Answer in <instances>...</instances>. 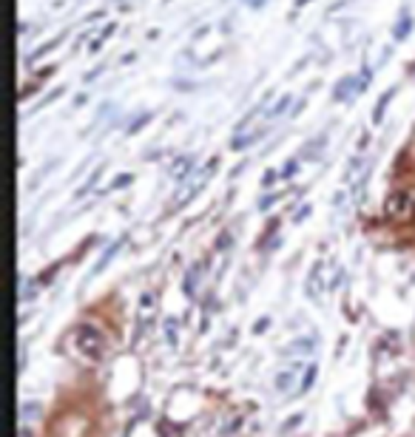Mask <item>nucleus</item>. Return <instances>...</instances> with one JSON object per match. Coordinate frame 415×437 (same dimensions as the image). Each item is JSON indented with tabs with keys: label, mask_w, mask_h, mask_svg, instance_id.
I'll return each instance as SVG.
<instances>
[{
	"label": "nucleus",
	"mask_w": 415,
	"mask_h": 437,
	"mask_svg": "<svg viewBox=\"0 0 415 437\" xmlns=\"http://www.w3.org/2000/svg\"><path fill=\"white\" fill-rule=\"evenodd\" d=\"M148 120H151V114H142V117H140V122H134V125H131L128 131H131V134H134V131H140V125H145Z\"/></svg>",
	"instance_id": "obj_14"
},
{
	"label": "nucleus",
	"mask_w": 415,
	"mask_h": 437,
	"mask_svg": "<svg viewBox=\"0 0 415 437\" xmlns=\"http://www.w3.org/2000/svg\"><path fill=\"white\" fill-rule=\"evenodd\" d=\"M390 97H392V91H390V94H384V97L378 100V105H375V114H373V120H375V122H381V117H384V105L390 103Z\"/></svg>",
	"instance_id": "obj_6"
},
{
	"label": "nucleus",
	"mask_w": 415,
	"mask_h": 437,
	"mask_svg": "<svg viewBox=\"0 0 415 437\" xmlns=\"http://www.w3.org/2000/svg\"><path fill=\"white\" fill-rule=\"evenodd\" d=\"M293 170H296V159H290V162L285 165V173H282V176H293Z\"/></svg>",
	"instance_id": "obj_15"
},
{
	"label": "nucleus",
	"mask_w": 415,
	"mask_h": 437,
	"mask_svg": "<svg viewBox=\"0 0 415 437\" xmlns=\"http://www.w3.org/2000/svg\"><path fill=\"white\" fill-rule=\"evenodd\" d=\"M288 103H290V97H282V100H279V105H276V108H273L271 114H273V117H279V114H282V111L288 108Z\"/></svg>",
	"instance_id": "obj_12"
},
{
	"label": "nucleus",
	"mask_w": 415,
	"mask_h": 437,
	"mask_svg": "<svg viewBox=\"0 0 415 437\" xmlns=\"http://www.w3.org/2000/svg\"><path fill=\"white\" fill-rule=\"evenodd\" d=\"M188 165H191V159H179V162H176V168H174V179H185V176H188V173H185V170H188Z\"/></svg>",
	"instance_id": "obj_8"
},
{
	"label": "nucleus",
	"mask_w": 415,
	"mask_h": 437,
	"mask_svg": "<svg viewBox=\"0 0 415 437\" xmlns=\"http://www.w3.org/2000/svg\"><path fill=\"white\" fill-rule=\"evenodd\" d=\"M74 344L89 361H100L103 352H106V341L94 327H77L74 330Z\"/></svg>",
	"instance_id": "obj_1"
},
{
	"label": "nucleus",
	"mask_w": 415,
	"mask_h": 437,
	"mask_svg": "<svg viewBox=\"0 0 415 437\" xmlns=\"http://www.w3.org/2000/svg\"><path fill=\"white\" fill-rule=\"evenodd\" d=\"M273 179H276V170H268V173H265V179H262V182H265V185H271V182H273Z\"/></svg>",
	"instance_id": "obj_16"
},
{
	"label": "nucleus",
	"mask_w": 415,
	"mask_h": 437,
	"mask_svg": "<svg viewBox=\"0 0 415 437\" xmlns=\"http://www.w3.org/2000/svg\"><path fill=\"white\" fill-rule=\"evenodd\" d=\"M313 378H316V366H307V372H305V380H302V392H307V389L313 386Z\"/></svg>",
	"instance_id": "obj_9"
},
{
	"label": "nucleus",
	"mask_w": 415,
	"mask_h": 437,
	"mask_svg": "<svg viewBox=\"0 0 415 437\" xmlns=\"http://www.w3.org/2000/svg\"><path fill=\"white\" fill-rule=\"evenodd\" d=\"M165 338H168V344H176V321L174 318L165 321Z\"/></svg>",
	"instance_id": "obj_7"
},
{
	"label": "nucleus",
	"mask_w": 415,
	"mask_h": 437,
	"mask_svg": "<svg viewBox=\"0 0 415 437\" xmlns=\"http://www.w3.org/2000/svg\"><path fill=\"white\" fill-rule=\"evenodd\" d=\"M415 210V193L412 190H395L387 202H384V213L390 218H395V222H401V218H409Z\"/></svg>",
	"instance_id": "obj_2"
},
{
	"label": "nucleus",
	"mask_w": 415,
	"mask_h": 437,
	"mask_svg": "<svg viewBox=\"0 0 415 437\" xmlns=\"http://www.w3.org/2000/svg\"><path fill=\"white\" fill-rule=\"evenodd\" d=\"M296 378H299V369H282L276 378H273V389L276 392H290L296 386Z\"/></svg>",
	"instance_id": "obj_3"
},
{
	"label": "nucleus",
	"mask_w": 415,
	"mask_h": 437,
	"mask_svg": "<svg viewBox=\"0 0 415 437\" xmlns=\"http://www.w3.org/2000/svg\"><path fill=\"white\" fill-rule=\"evenodd\" d=\"M117 250H120V245H111V247H108V250H106V256H103V259H100V262H97V267H94V276H97V273H103V270H106V264H108V262H111V256H114V253H117Z\"/></svg>",
	"instance_id": "obj_5"
},
{
	"label": "nucleus",
	"mask_w": 415,
	"mask_h": 437,
	"mask_svg": "<svg viewBox=\"0 0 415 437\" xmlns=\"http://www.w3.org/2000/svg\"><path fill=\"white\" fill-rule=\"evenodd\" d=\"M38 409H40L38 403H29V406H23V409H21V420H23V423H29V417H32V414H38Z\"/></svg>",
	"instance_id": "obj_10"
},
{
	"label": "nucleus",
	"mask_w": 415,
	"mask_h": 437,
	"mask_svg": "<svg viewBox=\"0 0 415 437\" xmlns=\"http://www.w3.org/2000/svg\"><path fill=\"white\" fill-rule=\"evenodd\" d=\"M350 83H353V80L347 77V80H344V86H339V88H336V100H347V97H350Z\"/></svg>",
	"instance_id": "obj_11"
},
{
	"label": "nucleus",
	"mask_w": 415,
	"mask_h": 437,
	"mask_svg": "<svg viewBox=\"0 0 415 437\" xmlns=\"http://www.w3.org/2000/svg\"><path fill=\"white\" fill-rule=\"evenodd\" d=\"M307 349H313V341H299V344H293V352H307Z\"/></svg>",
	"instance_id": "obj_13"
},
{
	"label": "nucleus",
	"mask_w": 415,
	"mask_h": 437,
	"mask_svg": "<svg viewBox=\"0 0 415 437\" xmlns=\"http://www.w3.org/2000/svg\"><path fill=\"white\" fill-rule=\"evenodd\" d=\"M407 32H412V18H409V15H404V18H401V23L395 26L392 37H395V40H404V37H407Z\"/></svg>",
	"instance_id": "obj_4"
}]
</instances>
